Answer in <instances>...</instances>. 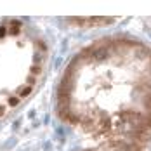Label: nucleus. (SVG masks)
I'll list each match as a JSON object with an SVG mask.
<instances>
[{"mask_svg":"<svg viewBox=\"0 0 151 151\" xmlns=\"http://www.w3.org/2000/svg\"><path fill=\"white\" fill-rule=\"evenodd\" d=\"M58 113L94 139L139 144L150 137V45L115 35L83 47L59 80Z\"/></svg>","mask_w":151,"mask_h":151,"instance_id":"f257e3e1","label":"nucleus"},{"mask_svg":"<svg viewBox=\"0 0 151 151\" xmlns=\"http://www.w3.org/2000/svg\"><path fill=\"white\" fill-rule=\"evenodd\" d=\"M49 59L42 33L21 19L0 21V118L12 115L38 89Z\"/></svg>","mask_w":151,"mask_h":151,"instance_id":"f03ea898","label":"nucleus"},{"mask_svg":"<svg viewBox=\"0 0 151 151\" xmlns=\"http://www.w3.org/2000/svg\"><path fill=\"white\" fill-rule=\"evenodd\" d=\"M83 151H144V148L137 142H127V141H104L94 148Z\"/></svg>","mask_w":151,"mask_h":151,"instance_id":"7ed1b4c3","label":"nucleus"},{"mask_svg":"<svg viewBox=\"0 0 151 151\" xmlns=\"http://www.w3.org/2000/svg\"><path fill=\"white\" fill-rule=\"evenodd\" d=\"M68 23L73 24V26H97V24L104 26V24H111L113 19H97V17H94V19H75V21H68Z\"/></svg>","mask_w":151,"mask_h":151,"instance_id":"20e7f679","label":"nucleus"}]
</instances>
